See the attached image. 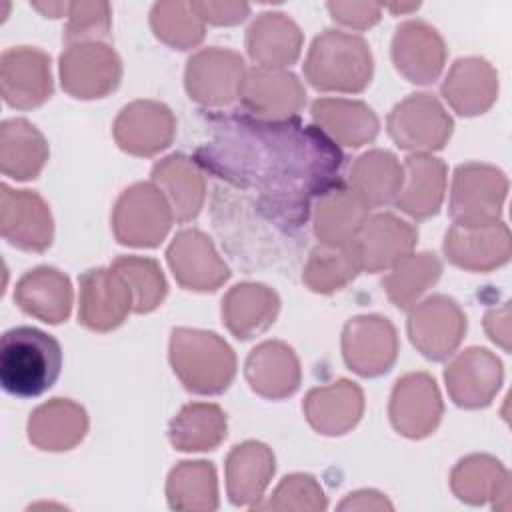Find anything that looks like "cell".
Segmentation results:
<instances>
[{
	"mask_svg": "<svg viewBox=\"0 0 512 512\" xmlns=\"http://www.w3.org/2000/svg\"><path fill=\"white\" fill-rule=\"evenodd\" d=\"M212 128L214 138L198 148V162L256 194L258 206L282 228L302 226L312 200L340 180L342 152L318 126L232 114Z\"/></svg>",
	"mask_w": 512,
	"mask_h": 512,
	"instance_id": "6da1fadb",
	"label": "cell"
},
{
	"mask_svg": "<svg viewBox=\"0 0 512 512\" xmlns=\"http://www.w3.org/2000/svg\"><path fill=\"white\" fill-rule=\"evenodd\" d=\"M62 370L60 342L34 328L16 326L0 340V384L18 398H36L52 388Z\"/></svg>",
	"mask_w": 512,
	"mask_h": 512,
	"instance_id": "7a4b0ae2",
	"label": "cell"
},
{
	"mask_svg": "<svg viewBox=\"0 0 512 512\" xmlns=\"http://www.w3.org/2000/svg\"><path fill=\"white\" fill-rule=\"evenodd\" d=\"M374 72L370 46L358 34L328 28L320 32L306 54L304 76L322 92H362Z\"/></svg>",
	"mask_w": 512,
	"mask_h": 512,
	"instance_id": "3957f363",
	"label": "cell"
},
{
	"mask_svg": "<svg viewBox=\"0 0 512 512\" xmlns=\"http://www.w3.org/2000/svg\"><path fill=\"white\" fill-rule=\"evenodd\" d=\"M168 356L178 380L194 394H222L236 374V354L216 332L174 328Z\"/></svg>",
	"mask_w": 512,
	"mask_h": 512,
	"instance_id": "277c9868",
	"label": "cell"
},
{
	"mask_svg": "<svg viewBox=\"0 0 512 512\" xmlns=\"http://www.w3.org/2000/svg\"><path fill=\"white\" fill-rule=\"evenodd\" d=\"M174 214L154 182H136L116 200L112 210V230L120 244L154 248L170 232Z\"/></svg>",
	"mask_w": 512,
	"mask_h": 512,
	"instance_id": "5b68a950",
	"label": "cell"
},
{
	"mask_svg": "<svg viewBox=\"0 0 512 512\" xmlns=\"http://www.w3.org/2000/svg\"><path fill=\"white\" fill-rule=\"evenodd\" d=\"M508 178L490 164L466 162L454 170L448 212L454 224L478 226L500 220Z\"/></svg>",
	"mask_w": 512,
	"mask_h": 512,
	"instance_id": "8992f818",
	"label": "cell"
},
{
	"mask_svg": "<svg viewBox=\"0 0 512 512\" xmlns=\"http://www.w3.org/2000/svg\"><path fill=\"white\" fill-rule=\"evenodd\" d=\"M386 126L396 146L412 154H428L448 144L454 122L436 96L418 92L392 108Z\"/></svg>",
	"mask_w": 512,
	"mask_h": 512,
	"instance_id": "52a82bcc",
	"label": "cell"
},
{
	"mask_svg": "<svg viewBox=\"0 0 512 512\" xmlns=\"http://www.w3.org/2000/svg\"><path fill=\"white\" fill-rule=\"evenodd\" d=\"M120 78L122 62L108 42H74L60 54V82L74 98H104L118 88Z\"/></svg>",
	"mask_w": 512,
	"mask_h": 512,
	"instance_id": "ba28073f",
	"label": "cell"
},
{
	"mask_svg": "<svg viewBox=\"0 0 512 512\" xmlns=\"http://www.w3.org/2000/svg\"><path fill=\"white\" fill-rule=\"evenodd\" d=\"M244 78V58L238 52L220 46H210L192 54L184 72L188 96L208 108H222L236 102Z\"/></svg>",
	"mask_w": 512,
	"mask_h": 512,
	"instance_id": "9c48e42d",
	"label": "cell"
},
{
	"mask_svg": "<svg viewBox=\"0 0 512 512\" xmlns=\"http://www.w3.org/2000/svg\"><path fill=\"white\" fill-rule=\"evenodd\" d=\"M406 330L422 356L440 362L460 346L466 334V314L454 298L434 294L412 306Z\"/></svg>",
	"mask_w": 512,
	"mask_h": 512,
	"instance_id": "30bf717a",
	"label": "cell"
},
{
	"mask_svg": "<svg viewBox=\"0 0 512 512\" xmlns=\"http://www.w3.org/2000/svg\"><path fill=\"white\" fill-rule=\"evenodd\" d=\"M238 100L252 118L286 122L298 118L306 104V90L298 76L288 70L254 66L246 70Z\"/></svg>",
	"mask_w": 512,
	"mask_h": 512,
	"instance_id": "8fae6325",
	"label": "cell"
},
{
	"mask_svg": "<svg viewBox=\"0 0 512 512\" xmlns=\"http://www.w3.org/2000/svg\"><path fill=\"white\" fill-rule=\"evenodd\" d=\"M444 412L440 390L426 372H408L392 388L388 416L396 432L406 438H426L440 424Z\"/></svg>",
	"mask_w": 512,
	"mask_h": 512,
	"instance_id": "7c38bea8",
	"label": "cell"
},
{
	"mask_svg": "<svg viewBox=\"0 0 512 512\" xmlns=\"http://www.w3.org/2000/svg\"><path fill=\"white\" fill-rule=\"evenodd\" d=\"M342 356L350 370L374 378L392 368L398 356V334L388 318L366 314L346 322Z\"/></svg>",
	"mask_w": 512,
	"mask_h": 512,
	"instance_id": "4fadbf2b",
	"label": "cell"
},
{
	"mask_svg": "<svg viewBox=\"0 0 512 512\" xmlns=\"http://www.w3.org/2000/svg\"><path fill=\"white\" fill-rule=\"evenodd\" d=\"M0 92L8 106L30 110L52 96L50 56L34 46H14L0 56Z\"/></svg>",
	"mask_w": 512,
	"mask_h": 512,
	"instance_id": "5bb4252c",
	"label": "cell"
},
{
	"mask_svg": "<svg viewBox=\"0 0 512 512\" xmlns=\"http://www.w3.org/2000/svg\"><path fill=\"white\" fill-rule=\"evenodd\" d=\"M416 242L418 230L410 222L390 212H380L368 216L356 238L350 242V248L360 270L374 274L390 270L402 258L412 254Z\"/></svg>",
	"mask_w": 512,
	"mask_h": 512,
	"instance_id": "9a60e30c",
	"label": "cell"
},
{
	"mask_svg": "<svg viewBox=\"0 0 512 512\" xmlns=\"http://www.w3.org/2000/svg\"><path fill=\"white\" fill-rule=\"evenodd\" d=\"M0 232L26 252H44L52 244L54 222L44 198L32 190L0 186Z\"/></svg>",
	"mask_w": 512,
	"mask_h": 512,
	"instance_id": "2e32d148",
	"label": "cell"
},
{
	"mask_svg": "<svg viewBox=\"0 0 512 512\" xmlns=\"http://www.w3.org/2000/svg\"><path fill=\"white\" fill-rule=\"evenodd\" d=\"M166 260L176 282L186 290L214 292L230 278V270L212 240L196 228L174 236L166 250Z\"/></svg>",
	"mask_w": 512,
	"mask_h": 512,
	"instance_id": "e0dca14e",
	"label": "cell"
},
{
	"mask_svg": "<svg viewBox=\"0 0 512 512\" xmlns=\"http://www.w3.org/2000/svg\"><path fill=\"white\" fill-rule=\"evenodd\" d=\"M78 322L94 332L118 328L132 312V290L112 268H92L80 276Z\"/></svg>",
	"mask_w": 512,
	"mask_h": 512,
	"instance_id": "ac0fdd59",
	"label": "cell"
},
{
	"mask_svg": "<svg viewBox=\"0 0 512 512\" xmlns=\"http://www.w3.org/2000/svg\"><path fill=\"white\" fill-rule=\"evenodd\" d=\"M112 134L124 152L134 156H154L172 144L176 120L166 104L136 100L120 110Z\"/></svg>",
	"mask_w": 512,
	"mask_h": 512,
	"instance_id": "d6986e66",
	"label": "cell"
},
{
	"mask_svg": "<svg viewBox=\"0 0 512 512\" xmlns=\"http://www.w3.org/2000/svg\"><path fill=\"white\" fill-rule=\"evenodd\" d=\"M446 258L468 272H488L510 260L512 238L502 220L478 226L452 224L444 238Z\"/></svg>",
	"mask_w": 512,
	"mask_h": 512,
	"instance_id": "ffe728a7",
	"label": "cell"
},
{
	"mask_svg": "<svg viewBox=\"0 0 512 512\" xmlns=\"http://www.w3.org/2000/svg\"><path fill=\"white\" fill-rule=\"evenodd\" d=\"M504 378L502 362L486 348L472 346L460 352L444 370L452 402L460 408H484L500 390Z\"/></svg>",
	"mask_w": 512,
	"mask_h": 512,
	"instance_id": "44dd1931",
	"label": "cell"
},
{
	"mask_svg": "<svg viewBox=\"0 0 512 512\" xmlns=\"http://www.w3.org/2000/svg\"><path fill=\"white\" fill-rule=\"evenodd\" d=\"M392 62L412 84H432L444 70L446 44L424 20L402 22L392 38Z\"/></svg>",
	"mask_w": 512,
	"mask_h": 512,
	"instance_id": "7402d4cb",
	"label": "cell"
},
{
	"mask_svg": "<svg viewBox=\"0 0 512 512\" xmlns=\"http://www.w3.org/2000/svg\"><path fill=\"white\" fill-rule=\"evenodd\" d=\"M370 216V206L350 188L336 180L314 204V234L320 244L348 246Z\"/></svg>",
	"mask_w": 512,
	"mask_h": 512,
	"instance_id": "603a6c76",
	"label": "cell"
},
{
	"mask_svg": "<svg viewBox=\"0 0 512 512\" xmlns=\"http://www.w3.org/2000/svg\"><path fill=\"white\" fill-rule=\"evenodd\" d=\"M308 424L324 436L350 432L362 418L364 392L356 382L340 378L332 384L312 388L304 398Z\"/></svg>",
	"mask_w": 512,
	"mask_h": 512,
	"instance_id": "cb8c5ba5",
	"label": "cell"
},
{
	"mask_svg": "<svg viewBox=\"0 0 512 512\" xmlns=\"http://www.w3.org/2000/svg\"><path fill=\"white\" fill-rule=\"evenodd\" d=\"M244 376L250 388L262 398L282 400L292 396L300 386V360L288 344L266 340L248 354Z\"/></svg>",
	"mask_w": 512,
	"mask_h": 512,
	"instance_id": "d4e9b609",
	"label": "cell"
},
{
	"mask_svg": "<svg viewBox=\"0 0 512 512\" xmlns=\"http://www.w3.org/2000/svg\"><path fill=\"white\" fill-rule=\"evenodd\" d=\"M440 92L456 114L478 116L498 98V74L484 58H458L444 78Z\"/></svg>",
	"mask_w": 512,
	"mask_h": 512,
	"instance_id": "484cf974",
	"label": "cell"
},
{
	"mask_svg": "<svg viewBox=\"0 0 512 512\" xmlns=\"http://www.w3.org/2000/svg\"><path fill=\"white\" fill-rule=\"evenodd\" d=\"M450 486L458 500L466 504L490 502L496 510H510V474L502 462L488 454L462 458L450 474Z\"/></svg>",
	"mask_w": 512,
	"mask_h": 512,
	"instance_id": "4316f807",
	"label": "cell"
},
{
	"mask_svg": "<svg viewBox=\"0 0 512 512\" xmlns=\"http://www.w3.org/2000/svg\"><path fill=\"white\" fill-rule=\"evenodd\" d=\"M14 300L28 316L60 324L70 316L74 292L64 272L52 266H38L16 282Z\"/></svg>",
	"mask_w": 512,
	"mask_h": 512,
	"instance_id": "83f0119b",
	"label": "cell"
},
{
	"mask_svg": "<svg viewBox=\"0 0 512 512\" xmlns=\"http://www.w3.org/2000/svg\"><path fill=\"white\" fill-rule=\"evenodd\" d=\"M274 452L256 440L234 446L226 458V490L234 506L256 508L274 476Z\"/></svg>",
	"mask_w": 512,
	"mask_h": 512,
	"instance_id": "f1b7e54d",
	"label": "cell"
},
{
	"mask_svg": "<svg viewBox=\"0 0 512 512\" xmlns=\"http://www.w3.org/2000/svg\"><path fill=\"white\" fill-rule=\"evenodd\" d=\"M312 120L332 142L360 148L372 142L380 130L374 110L360 100L318 98L312 102Z\"/></svg>",
	"mask_w": 512,
	"mask_h": 512,
	"instance_id": "f546056e",
	"label": "cell"
},
{
	"mask_svg": "<svg viewBox=\"0 0 512 512\" xmlns=\"http://www.w3.org/2000/svg\"><path fill=\"white\" fill-rule=\"evenodd\" d=\"M280 312L278 294L266 284L242 282L222 298V318L238 340H250L268 330Z\"/></svg>",
	"mask_w": 512,
	"mask_h": 512,
	"instance_id": "4dcf8cb0",
	"label": "cell"
},
{
	"mask_svg": "<svg viewBox=\"0 0 512 512\" xmlns=\"http://www.w3.org/2000/svg\"><path fill=\"white\" fill-rule=\"evenodd\" d=\"M446 192V164L432 154H410L404 162V184L394 204L414 220L436 216Z\"/></svg>",
	"mask_w": 512,
	"mask_h": 512,
	"instance_id": "1f68e13d",
	"label": "cell"
},
{
	"mask_svg": "<svg viewBox=\"0 0 512 512\" xmlns=\"http://www.w3.org/2000/svg\"><path fill=\"white\" fill-rule=\"evenodd\" d=\"M302 42L298 24L282 12H264L246 30L248 56L260 68L294 64L300 56Z\"/></svg>",
	"mask_w": 512,
	"mask_h": 512,
	"instance_id": "d6a6232c",
	"label": "cell"
},
{
	"mask_svg": "<svg viewBox=\"0 0 512 512\" xmlns=\"http://www.w3.org/2000/svg\"><path fill=\"white\" fill-rule=\"evenodd\" d=\"M86 430V410L68 398H52L40 404L28 418V440L48 452L74 448L82 442Z\"/></svg>",
	"mask_w": 512,
	"mask_h": 512,
	"instance_id": "836d02e7",
	"label": "cell"
},
{
	"mask_svg": "<svg viewBox=\"0 0 512 512\" xmlns=\"http://www.w3.org/2000/svg\"><path fill=\"white\" fill-rule=\"evenodd\" d=\"M152 182L166 196L178 222H188L198 216L206 198V182L192 158L184 154L162 158L152 168Z\"/></svg>",
	"mask_w": 512,
	"mask_h": 512,
	"instance_id": "e575fe53",
	"label": "cell"
},
{
	"mask_svg": "<svg viewBox=\"0 0 512 512\" xmlns=\"http://www.w3.org/2000/svg\"><path fill=\"white\" fill-rule=\"evenodd\" d=\"M48 162L44 134L26 118H10L0 126V170L14 180L36 178Z\"/></svg>",
	"mask_w": 512,
	"mask_h": 512,
	"instance_id": "d590c367",
	"label": "cell"
},
{
	"mask_svg": "<svg viewBox=\"0 0 512 512\" xmlns=\"http://www.w3.org/2000/svg\"><path fill=\"white\" fill-rule=\"evenodd\" d=\"M348 184L370 208L394 204L404 184V166L388 150H368L352 162Z\"/></svg>",
	"mask_w": 512,
	"mask_h": 512,
	"instance_id": "8d00e7d4",
	"label": "cell"
},
{
	"mask_svg": "<svg viewBox=\"0 0 512 512\" xmlns=\"http://www.w3.org/2000/svg\"><path fill=\"white\" fill-rule=\"evenodd\" d=\"M228 422L220 406L208 402L186 404L170 422L168 438L176 450L206 452L226 438Z\"/></svg>",
	"mask_w": 512,
	"mask_h": 512,
	"instance_id": "74e56055",
	"label": "cell"
},
{
	"mask_svg": "<svg viewBox=\"0 0 512 512\" xmlns=\"http://www.w3.org/2000/svg\"><path fill=\"white\" fill-rule=\"evenodd\" d=\"M166 498L174 510L210 512L218 508L216 470L204 460H186L174 466L166 480Z\"/></svg>",
	"mask_w": 512,
	"mask_h": 512,
	"instance_id": "f35d334b",
	"label": "cell"
},
{
	"mask_svg": "<svg viewBox=\"0 0 512 512\" xmlns=\"http://www.w3.org/2000/svg\"><path fill=\"white\" fill-rule=\"evenodd\" d=\"M442 262L434 252L408 254L384 276L382 286L388 300L400 308H412L440 278Z\"/></svg>",
	"mask_w": 512,
	"mask_h": 512,
	"instance_id": "ab89813d",
	"label": "cell"
},
{
	"mask_svg": "<svg viewBox=\"0 0 512 512\" xmlns=\"http://www.w3.org/2000/svg\"><path fill=\"white\" fill-rule=\"evenodd\" d=\"M360 266L356 256L348 246H328L318 244L304 266L302 280L304 284L318 294H330L344 288L358 276Z\"/></svg>",
	"mask_w": 512,
	"mask_h": 512,
	"instance_id": "60d3db41",
	"label": "cell"
},
{
	"mask_svg": "<svg viewBox=\"0 0 512 512\" xmlns=\"http://www.w3.org/2000/svg\"><path fill=\"white\" fill-rule=\"evenodd\" d=\"M150 26L158 40L176 50H188L204 40L206 26L190 2H156Z\"/></svg>",
	"mask_w": 512,
	"mask_h": 512,
	"instance_id": "b9f144b4",
	"label": "cell"
},
{
	"mask_svg": "<svg viewBox=\"0 0 512 512\" xmlns=\"http://www.w3.org/2000/svg\"><path fill=\"white\" fill-rule=\"evenodd\" d=\"M110 268L116 270L130 286L134 300L132 312L148 314L164 302L168 284L156 260L144 256H118Z\"/></svg>",
	"mask_w": 512,
	"mask_h": 512,
	"instance_id": "7bdbcfd3",
	"label": "cell"
},
{
	"mask_svg": "<svg viewBox=\"0 0 512 512\" xmlns=\"http://www.w3.org/2000/svg\"><path fill=\"white\" fill-rule=\"evenodd\" d=\"M328 500L324 490L310 474H290L272 492L266 504H258L260 510H308L318 512L326 510Z\"/></svg>",
	"mask_w": 512,
	"mask_h": 512,
	"instance_id": "ee69618b",
	"label": "cell"
},
{
	"mask_svg": "<svg viewBox=\"0 0 512 512\" xmlns=\"http://www.w3.org/2000/svg\"><path fill=\"white\" fill-rule=\"evenodd\" d=\"M112 28V10L108 2H70L68 22L64 26V42H106Z\"/></svg>",
	"mask_w": 512,
	"mask_h": 512,
	"instance_id": "f6af8a7d",
	"label": "cell"
},
{
	"mask_svg": "<svg viewBox=\"0 0 512 512\" xmlns=\"http://www.w3.org/2000/svg\"><path fill=\"white\" fill-rule=\"evenodd\" d=\"M326 8L336 22L356 30L374 26L382 14V6L372 2H328Z\"/></svg>",
	"mask_w": 512,
	"mask_h": 512,
	"instance_id": "bcb514c9",
	"label": "cell"
},
{
	"mask_svg": "<svg viewBox=\"0 0 512 512\" xmlns=\"http://www.w3.org/2000/svg\"><path fill=\"white\" fill-rule=\"evenodd\" d=\"M196 14L210 24L216 26H232L240 24L248 14L250 6L246 2H190Z\"/></svg>",
	"mask_w": 512,
	"mask_h": 512,
	"instance_id": "7dc6e473",
	"label": "cell"
},
{
	"mask_svg": "<svg viewBox=\"0 0 512 512\" xmlns=\"http://www.w3.org/2000/svg\"><path fill=\"white\" fill-rule=\"evenodd\" d=\"M484 328L492 342L500 344L506 352L510 350V306L508 302L500 308H492L484 316Z\"/></svg>",
	"mask_w": 512,
	"mask_h": 512,
	"instance_id": "c3c4849f",
	"label": "cell"
},
{
	"mask_svg": "<svg viewBox=\"0 0 512 512\" xmlns=\"http://www.w3.org/2000/svg\"><path fill=\"white\" fill-rule=\"evenodd\" d=\"M338 510H392V504L380 492L358 490L354 494H348L338 504Z\"/></svg>",
	"mask_w": 512,
	"mask_h": 512,
	"instance_id": "681fc988",
	"label": "cell"
},
{
	"mask_svg": "<svg viewBox=\"0 0 512 512\" xmlns=\"http://www.w3.org/2000/svg\"><path fill=\"white\" fill-rule=\"evenodd\" d=\"M36 10H40L42 14L50 16V18H60L62 14L68 16L70 12V2H48V4H32Z\"/></svg>",
	"mask_w": 512,
	"mask_h": 512,
	"instance_id": "f907efd6",
	"label": "cell"
}]
</instances>
